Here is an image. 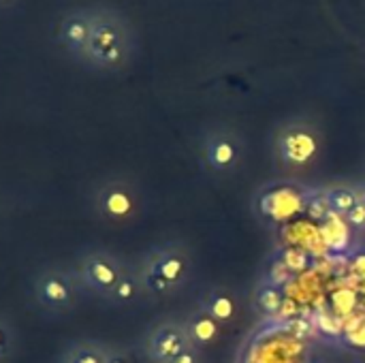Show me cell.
I'll use <instances>...</instances> for the list:
<instances>
[{"label": "cell", "mask_w": 365, "mask_h": 363, "mask_svg": "<svg viewBox=\"0 0 365 363\" xmlns=\"http://www.w3.org/2000/svg\"><path fill=\"white\" fill-rule=\"evenodd\" d=\"M135 49V32L124 15L111 9L92 11V34L83 60L103 71L122 68Z\"/></svg>", "instance_id": "6da1fadb"}, {"label": "cell", "mask_w": 365, "mask_h": 363, "mask_svg": "<svg viewBox=\"0 0 365 363\" xmlns=\"http://www.w3.org/2000/svg\"><path fill=\"white\" fill-rule=\"evenodd\" d=\"M32 300L45 315H66L79 300V282L62 267H45L32 280Z\"/></svg>", "instance_id": "7a4b0ae2"}, {"label": "cell", "mask_w": 365, "mask_h": 363, "mask_svg": "<svg viewBox=\"0 0 365 363\" xmlns=\"http://www.w3.org/2000/svg\"><path fill=\"white\" fill-rule=\"evenodd\" d=\"M122 276L124 274L120 272V267L115 265V261L111 257L103 255V252H92V255H88V257L81 259L79 280L88 289H92V291H96L101 295L113 293V289L118 287V282L122 280Z\"/></svg>", "instance_id": "3957f363"}, {"label": "cell", "mask_w": 365, "mask_h": 363, "mask_svg": "<svg viewBox=\"0 0 365 363\" xmlns=\"http://www.w3.org/2000/svg\"><path fill=\"white\" fill-rule=\"evenodd\" d=\"M90 34H92V11H86V9L68 11L58 21V28H56V36L60 45L81 60L88 49Z\"/></svg>", "instance_id": "277c9868"}, {"label": "cell", "mask_w": 365, "mask_h": 363, "mask_svg": "<svg viewBox=\"0 0 365 363\" xmlns=\"http://www.w3.org/2000/svg\"><path fill=\"white\" fill-rule=\"evenodd\" d=\"M96 212L107 220H124L133 214L135 201L126 186L122 184H105L96 190Z\"/></svg>", "instance_id": "5b68a950"}, {"label": "cell", "mask_w": 365, "mask_h": 363, "mask_svg": "<svg viewBox=\"0 0 365 363\" xmlns=\"http://www.w3.org/2000/svg\"><path fill=\"white\" fill-rule=\"evenodd\" d=\"M282 154L293 163H308L317 154V137L304 126H293L282 135Z\"/></svg>", "instance_id": "8992f818"}, {"label": "cell", "mask_w": 365, "mask_h": 363, "mask_svg": "<svg viewBox=\"0 0 365 363\" xmlns=\"http://www.w3.org/2000/svg\"><path fill=\"white\" fill-rule=\"evenodd\" d=\"M60 363H107V355L92 344H75L62 355Z\"/></svg>", "instance_id": "52a82bcc"}, {"label": "cell", "mask_w": 365, "mask_h": 363, "mask_svg": "<svg viewBox=\"0 0 365 363\" xmlns=\"http://www.w3.org/2000/svg\"><path fill=\"white\" fill-rule=\"evenodd\" d=\"M17 349V332L13 323L0 315V363H6Z\"/></svg>", "instance_id": "ba28073f"}, {"label": "cell", "mask_w": 365, "mask_h": 363, "mask_svg": "<svg viewBox=\"0 0 365 363\" xmlns=\"http://www.w3.org/2000/svg\"><path fill=\"white\" fill-rule=\"evenodd\" d=\"M210 158L216 167H229L235 160V145L229 139H216L210 148Z\"/></svg>", "instance_id": "9c48e42d"}, {"label": "cell", "mask_w": 365, "mask_h": 363, "mask_svg": "<svg viewBox=\"0 0 365 363\" xmlns=\"http://www.w3.org/2000/svg\"><path fill=\"white\" fill-rule=\"evenodd\" d=\"M154 349H156V355L158 357H163V359L165 357H173L175 359L180 355L182 342H180V338L175 334H163V336H158Z\"/></svg>", "instance_id": "30bf717a"}, {"label": "cell", "mask_w": 365, "mask_h": 363, "mask_svg": "<svg viewBox=\"0 0 365 363\" xmlns=\"http://www.w3.org/2000/svg\"><path fill=\"white\" fill-rule=\"evenodd\" d=\"M182 272H184V263L180 259H167V261H160V265L156 270V274H158L156 278L173 282V280H178L182 276Z\"/></svg>", "instance_id": "8fae6325"}, {"label": "cell", "mask_w": 365, "mask_h": 363, "mask_svg": "<svg viewBox=\"0 0 365 363\" xmlns=\"http://www.w3.org/2000/svg\"><path fill=\"white\" fill-rule=\"evenodd\" d=\"M216 332H218V327H216L214 319H207V317L199 319V321L195 323V327H192V334H195V338H197L199 342H210V340H214Z\"/></svg>", "instance_id": "7c38bea8"}, {"label": "cell", "mask_w": 365, "mask_h": 363, "mask_svg": "<svg viewBox=\"0 0 365 363\" xmlns=\"http://www.w3.org/2000/svg\"><path fill=\"white\" fill-rule=\"evenodd\" d=\"M331 205L338 212H353L357 208V197L351 190H338L331 195Z\"/></svg>", "instance_id": "4fadbf2b"}, {"label": "cell", "mask_w": 365, "mask_h": 363, "mask_svg": "<svg viewBox=\"0 0 365 363\" xmlns=\"http://www.w3.org/2000/svg\"><path fill=\"white\" fill-rule=\"evenodd\" d=\"M233 302L229 297H216L212 302V315L220 321H229L233 317Z\"/></svg>", "instance_id": "5bb4252c"}, {"label": "cell", "mask_w": 365, "mask_h": 363, "mask_svg": "<svg viewBox=\"0 0 365 363\" xmlns=\"http://www.w3.org/2000/svg\"><path fill=\"white\" fill-rule=\"evenodd\" d=\"M115 300H120V302H128V300H133V295H135V282L130 280V278H126V276H122V280L118 282V287L113 289V293H111Z\"/></svg>", "instance_id": "9a60e30c"}, {"label": "cell", "mask_w": 365, "mask_h": 363, "mask_svg": "<svg viewBox=\"0 0 365 363\" xmlns=\"http://www.w3.org/2000/svg\"><path fill=\"white\" fill-rule=\"evenodd\" d=\"M259 304H261V308H263V310L274 312V310H278V306H280V297H278V293H276V291H265V293L261 295Z\"/></svg>", "instance_id": "2e32d148"}, {"label": "cell", "mask_w": 365, "mask_h": 363, "mask_svg": "<svg viewBox=\"0 0 365 363\" xmlns=\"http://www.w3.org/2000/svg\"><path fill=\"white\" fill-rule=\"evenodd\" d=\"M351 220L353 223H359V220H365V210L361 208V205H357L353 212H351Z\"/></svg>", "instance_id": "e0dca14e"}, {"label": "cell", "mask_w": 365, "mask_h": 363, "mask_svg": "<svg viewBox=\"0 0 365 363\" xmlns=\"http://www.w3.org/2000/svg\"><path fill=\"white\" fill-rule=\"evenodd\" d=\"M173 363H195V357H192L190 353H180V355L173 359Z\"/></svg>", "instance_id": "ac0fdd59"}, {"label": "cell", "mask_w": 365, "mask_h": 363, "mask_svg": "<svg viewBox=\"0 0 365 363\" xmlns=\"http://www.w3.org/2000/svg\"><path fill=\"white\" fill-rule=\"evenodd\" d=\"M17 0H0V9H9V6H13Z\"/></svg>", "instance_id": "d6986e66"}, {"label": "cell", "mask_w": 365, "mask_h": 363, "mask_svg": "<svg viewBox=\"0 0 365 363\" xmlns=\"http://www.w3.org/2000/svg\"><path fill=\"white\" fill-rule=\"evenodd\" d=\"M107 363H126L122 357H113V355H107Z\"/></svg>", "instance_id": "ffe728a7"}]
</instances>
